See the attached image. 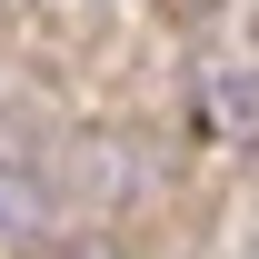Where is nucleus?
Returning <instances> with one entry per match:
<instances>
[]
</instances>
